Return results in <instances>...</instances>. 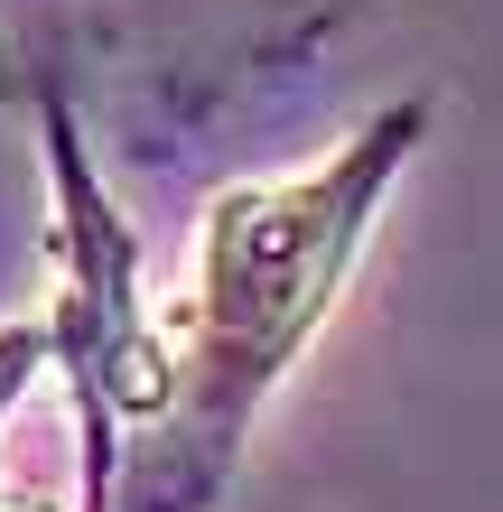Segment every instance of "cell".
Instances as JSON below:
<instances>
[{
	"mask_svg": "<svg viewBox=\"0 0 503 512\" xmlns=\"http://www.w3.org/2000/svg\"><path fill=\"white\" fill-rule=\"evenodd\" d=\"M429 103H392L336 159L299 177L224 187L205 205L187 298L168 317V419L131 438L103 512H205L252 438V410L327 326L392 168L420 149Z\"/></svg>",
	"mask_w": 503,
	"mask_h": 512,
	"instance_id": "cell-1",
	"label": "cell"
},
{
	"mask_svg": "<svg viewBox=\"0 0 503 512\" xmlns=\"http://www.w3.org/2000/svg\"><path fill=\"white\" fill-rule=\"evenodd\" d=\"M56 196H66V289H56V354L84 382V410L122 419V429H159L168 419V326L140 308L131 289V243L112 224V205L94 196V177L75 159V131H47Z\"/></svg>",
	"mask_w": 503,
	"mask_h": 512,
	"instance_id": "cell-2",
	"label": "cell"
},
{
	"mask_svg": "<svg viewBox=\"0 0 503 512\" xmlns=\"http://www.w3.org/2000/svg\"><path fill=\"white\" fill-rule=\"evenodd\" d=\"M47 354H56V326H47V317H38V326H0V410H10V391L38 373Z\"/></svg>",
	"mask_w": 503,
	"mask_h": 512,
	"instance_id": "cell-3",
	"label": "cell"
},
{
	"mask_svg": "<svg viewBox=\"0 0 503 512\" xmlns=\"http://www.w3.org/2000/svg\"><path fill=\"white\" fill-rule=\"evenodd\" d=\"M0 512H38V503H10V494H0Z\"/></svg>",
	"mask_w": 503,
	"mask_h": 512,
	"instance_id": "cell-4",
	"label": "cell"
}]
</instances>
